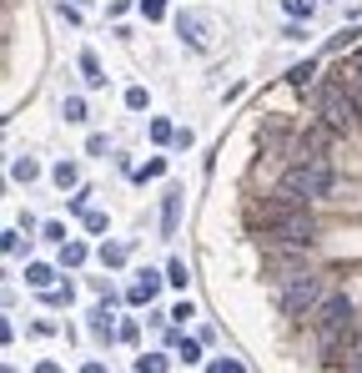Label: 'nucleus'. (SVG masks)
I'll list each match as a JSON object with an SVG mask.
<instances>
[{"label": "nucleus", "instance_id": "obj_19", "mask_svg": "<svg viewBox=\"0 0 362 373\" xmlns=\"http://www.w3.org/2000/svg\"><path fill=\"white\" fill-rule=\"evenodd\" d=\"M282 6H287L292 21H302V16H312V11H317V0H282Z\"/></svg>", "mask_w": 362, "mask_h": 373}, {"label": "nucleus", "instance_id": "obj_20", "mask_svg": "<svg viewBox=\"0 0 362 373\" xmlns=\"http://www.w3.org/2000/svg\"><path fill=\"white\" fill-rule=\"evenodd\" d=\"M60 112H66V121H86V101H81V96H66Z\"/></svg>", "mask_w": 362, "mask_h": 373}, {"label": "nucleus", "instance_id": "obj_18", "mask_svg": "<svg viewBox=\"0 0 362 373\" xmlns=\"http://www.w3.org/2000/svg\"><path fill=\"white\" fill-rule=\"evenodd\" d=\"M76 182H81V172H76L71 162H60V167H55V187H60V192H66V187H76Z\"/></svg>", "mask_w": 362, "mask_h": 373}, {"label": "nucleus", "instance_id": "obj_6", "mask_svg": "<svg viewBox=\"0 0 362 373\" xmlns=\"http://www.w3.org/2000/svg\"><path fill=\"white\" fill-rule=\"evenodd\" d=\"M181 187H166V197H161V232L166 237H176V222H181Z\"/></svg>", "mask_w": 362, "mask_h": 373}, {"label": "nucleus", "instance_id": "obj_5", "mask_svg": "<svg viewBox=\"0 0 362 373\" xmlns=\"http://www.w3.org/2000/svg\"><path fill=\"white\" fill-rule=\"evenodd\" d=\"M176 26H181V36H187L197 50H207V45H212V16H202V11H187Z\"/></svg>", "mask_w": 362, "mask_h": 373}, {"label": "nucleus", "instance_id": "obj_26", "mask_svg": "<svg viewBox=\"0 0 362 373\" xmlns=\"http://www.w3.org/2000/svg\"><path fill=\"white\" fill-rule=\"evenodd\" d=\"M171 318H176V323H187V318H197V308H192V303H176Z\"/></svg>", "mask_w": 362, "mask_h": 373}, {"label": "nucleus", "instance_id": "obj_1", "mask_svg": "<svg viewBox=\"0 0 362 373\" xmlns=\"http://www.w3.org/2000/svg\"><path fill=\"white\" fill-rule=\"evenodd\" d=\"M277 192H282V197H292L297 207L322 202V197L332 192V172H327V162H292Z\"/></svg>", "mask_w": 362, "mask_h": 373}, {"label": "nucleus", "instance_id": "obj_17", "mask_svg": "<svg viewBox=\"0 0 362 373\" xmlns=\"http://www.w3.org/2000/svg\"><path fill=\"white\" fill-rule=\"evenodd\" d=\"M151 141H156V146H166V141H176V126L156 117V121H151Z\"/></svg>", "mask_w": 362, "mask_h": 373}, {"label": "nucleus", "instance_id": "obj_25", "mask_svg": "<svg viewBox=\"0 0 362 373\" xmlns=\"http://www.w3.org/2000/svg\"><path fill=\"white\" fill-rule=\"evenodd\" d=\"M86 232H106V212H86Z\"/></svg>", "mask_w": 362, "mask_h": 373}, {"label": "nucleus", "instance_id": "obj_11", "mask_svg": "<svg viewBox=\"0 0 362 373\" xmlns=\"http://www.w3.org/2000/svg\"><path fill=\"white\" fill-rule=\"evenodd\" d=\"M11 177H16V182H35V177H40V167L31 162V156H16V167H11Z\"/></svg>", "mask_w": 362, "mask_h": 373}, {"label": "nucleus", "instance_id": "obj_15", "mask_svg": "<svg viewBox=\"0 0 362 373\" xmlns=\"http://www.w3.org/2000/svg\"><path fill=\"white\" fill-rule=\"evenodd\" d=\"M312 76H317V61H302V66H292V71H287V81H292V86H307Z\"/></svg>", "mask_w": 362, "mask_h": 373}, {"label": "nucleus", "instance_id": "obj_28", "mask_svg": "<svg viewBox=\"0 0 362 373\" xmlns=\"http://www.w3.org/2000/svg\"><path fill=\"white\" fill-rule=\"evenodd\" d=\"M40 232H45V237H50V242H66V227H60V222H45V227H40Z\"/></svg>", "mask_w": 362, "mask_h": 373}, {"label": "nucleus", "instance_id": "obj_3", "mask_svg": "<svg viewBox=\"0 0 362 373\" xmlns=\"http://www.w3.org/2000/svg\"><path fill=\"white\" fill-rule=\"evenodd\" d=\"M322 303H327V298H322V278H317V273H302V278H292V283L282 288L287 318H312Z\"/></svg>", "mask_w": 362, "mask_h": 373}, {"label": "nucleus", "instance_id": "obj_13", "mask_svg": "<svg viewBox=\"0 0 362 373\" xmlns=\"http://www.w3.org/2000/svg\"><path fill=\"white\" fill-rule=\"evenodd\" d=\"M166 368H171V363H166L161 353H141V358H136V373H166Z\"/></svg>", "mask_w": 362, "mask_h": 373}, {"label": "nucleus", "instance_id": "obj_30", "mask_svg": "<svg viewBox=\"0 0 362 373\" xmlns=\"http://www.w3.org/2000/svg\"><path fill=\"white\" fill-rule=\"evenodd\" d=\"M342 373H362V353H352V358H347V368H342Z\"/></svg>", "mask_w": 362, "mask_h": 373}, {"label": "nucleus", "instance_id": "obj_2", "mask_svg": "<svg viewBox=\"0 0 362 373\" xmlns=\"http://www.w3.org/2000/svg\"><path fill=\"white\" fill-rule=\"evenodd\" d=\"M312 242H317V222H312L307 207L287 212V217L277 227H267V237H262V247H302V252H307Z\"/></svg>", "mask_w": 362, "mask_h": 373}, {"label": "nucleus", "instance_id": "obj_24", "mask_svg": "<svg viewBox=\"0 0 362 373\" xmlns=\"http://www.w3.org/2000/svg\"><path fill=\"white\" fill-rule=\"evenodd\" d=\"M50 308H60V303H71V288H50V293H40Z\"/></svg>", "mask_w": 362, "mask_h": 373}, {"label": "nucleus", "instance_id": "obj_12", "mask_svg": "<svg viewBox=\"0 0 362 373\" xmlns=\"http://www.w3.org/2000/svg\"><path fill=\"white\" fill-rule=\"evenodd\" d=\"M187 278H192V273H187V262L171 257V262H166V283H171V288H187Z\"/></svg>", "mask_w": 362, "mask_h": 373}, {"label": "nucleus", "instance_id": "obj_9", "mask_svg": "<svg viewBox=\"0 0 362 373\" xmlns=\"http://www.w3.org/2000/svg\"><path fill=\"white\" fill-rule=\"evenodd\" d=\"M50 278H55V268H45V262H26V283L35 293H50Z\"/></svg>", "mask_w": 362, "mask_h": 373}, {"label": "nucleus", "instance_id": "obj_10", "mask_svg": "<svg viewBox=\"0 0 362 373\" xmlns=\"http://www.w3.org/2000/svg\"><path fill=\"white\" fill-rule=\"evenodd\" d=\"M86 262V242H60V268H81Z\"/></svg>", "mask_w": 362, "mask_h": 373}, {"label": "nucleus", "instance_id": "obj_32", "mask_svg": "<svg viewBox=\"0 0 362 373\" xmlns=\"http://www.w3.org/2000/svg\"><path fill=\"white\" fill-rule=\"evenodd\" d=\"M81 373H106V363H96V358H91V363L81 368Z\"/></svg>", "mask_w": 362, "mask_h": 373}, {"label": "nucleus", "instance_id": "obj_16", "mask_svg": "<svg viewBox=\"0 0 362 373\" xmlns=\"http://www.w3.org/2000/svg\"><path fill=\"white\" fill-rule=\"evenodd\" d=\"M176 358H181V363H202V343H197V338H181V343H176Z\"/></svg>", "mask_w": 362, "mask_h": 373}, {"label": "nucleus", "instance_id": "obj_4", "mask_svg": "<svg viewBox=\"0 0 362 373\" xmlns=\"http://www.w3.org/2000/svg\"><path fill=\"white\" fill-rule=\"evenodd\" d=\"M317 117H322V126H332V131H347V126H352V117H357V101H352V91H347L342 81L317 91Z\"/></svg>", "mask_w": 362, "mask_h": 373}, {"label": "nucleus", "instance_id": "obj_21", "mask_svg": "<svg viewBox=\"0 0 362 373\" xmlns=\"http://www.w3.org/2000/svg\"><path fill=\"white\" fill-rule=\"evenodd\" d=\"M146 101H151L146 86H131V91H126V106H131V112H146Z\"/></svg>", "mask_w": 362, "mask_h": 373}, {"label": "nucleus", "instance_id": "obj_27", "mask_svg": "<svg viewBox=\"0 0 362 373\" xmlns=\"http://www.w3.org/2000/svg\"><path fill=\"white\" fill-rule=\"evenodd\" d=\"M136 338H141V328H136L131 318H126V323H121V343H136Z\"/></svg>", "mask_w": 362, "mask_h": 373}, {"label": "nucleus", "instance_id": "obj_33", "mask_svg": "<svg viewBox=\"0 0 362 373\" xmlns=\"http://www.w3.org/2000/svg\"><path fill=\"white\" fill-rule=\"evenodd\" d=\"M212 373H221V368H216V363H212Z\"/></svg>", "mask_w": 362, "mask_h": 373}, {"label": "nucleus", "instance_id": "obj_8", "mask_svg": "<svg viewBox=\"0 0 362 373\" xmlns=\"http://www.w3.org/2000/svg\"><path fill=\"white\" fill-rule=\"evenodd\" d=\"M81 81L96 91V86H106V71H101V61H96V50H81Z\"/></svg>", "mask_w": 362, "mask_h": 373}, {"label": "nucleus", "instance_id": "obj_22", "mask_svg": "<svg viewBox=\"0 0 362 373\" xmlns=\"http://www.w3.org/2000/svg\"><path fill=\"white\" fill-rule=\"evenodd\" d=\"M141 16H146V21H161V16H166V0H141Z\"/></svg>", "mask_w": 362, "mask_h": 373}, {"label": "nucleus", "instance_id": "obj_23", "mask_svg": "<svg viewBox=\"0 0 362 373\" xmlns=\"http://www.w3.org/2000/svg\"><path fill=\"white\" fill-rule=\"evenodd\" d=\"M161 172H166V156H151V162H146V167H141V172H136V177H141V182H146V177H161Z\"/></svg>", "mask_w": 362, "mask_h": 373}, {"label": "nucleus", "instance_id": "obj_29", "mask_svg": "<svg viewBox=\"0 0 362 373\" xmlns=\"http://www.w3.org/2000/svg\"><path fill=\"white\" fill-rule=\"evenodd\" d=\"M216 368H221V373H241V363H236V358H216Z\"/></svg>", "mask_w": 362, "mask_h": 373}, {"label": "nucleus", "instance_id": "obj_14", "mask_svg": "<svg viewBox=\"0 0 362 373\" xmlns=\"http://www.w3.org/2000/svg\"><path fill=\"white\" fill-rule=\"evenodd\" d=\"M101 262H106V268H121V262H126V247H121V242H101Z\"/></svg>", "mask_w": 362, "mask_h": 373}, {"label": "nucleus", "instance_id": "obj_7", "mask_svg": "<svg viewBox=\"0 0 362 373\" xmlns=\"http://www.w3.org/2000/svg\"><path fill=\"white\" fill-rule=\"evenodd\" d=\"M161 283H166V278H161V273H151V268H146V273H141V278H136V283H131V293H126V298H131V303H151V298H156V293H161Z\"/></svg>", "mask_w": 362, "mask_h": 373}, {"label": "nucleus", "instance_id": "obj_31", "mask_svg": "<svg viewBox=\"0 0 362 373\" xmlns=\"http://www.w3.org/2000/svg\"><path fill=\"white\" fill-rule=\"evenodd\" d=\"M35 373H66V368H60V363H40Z\"/></svg>", "mask_w": 362, "mask_h": 373}]
</instances>
